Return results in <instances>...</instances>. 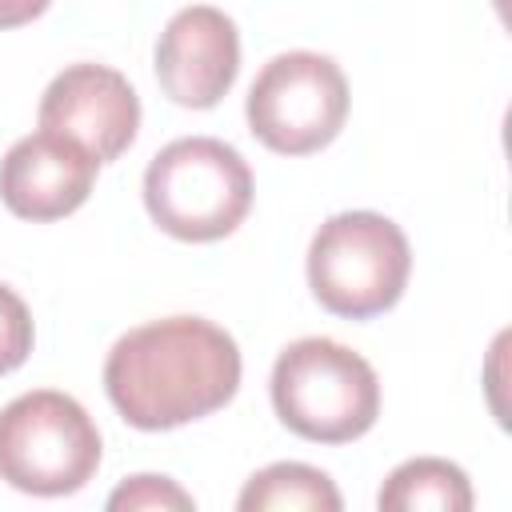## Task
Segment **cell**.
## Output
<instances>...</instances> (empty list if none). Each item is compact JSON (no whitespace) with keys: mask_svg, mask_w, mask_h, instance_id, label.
<instances>
[{"mask_svg":"<svg viewBox=\"0 0 512 512\" xmlns=\"http://www.w3.org/2000/svg\"><path fill=\"white\" fill-rule=\"evenodd\" d=\"M112 408L144 432L212 416L240 388L236 340L200 316H168L124 332L104 360Z\"/></svg>","mask_w":512,"mask_h":512,"instance_id":"6da1fadb","label":"cell"},{"mask_svg":"<svg viewBox=\"0 0 512 512\" xmlns=\"http://www.w3.org/2000/svg\"><path fill=\"white\" fill-rule=\"evenodd\" d=\"M272 408L304 440L348 444L380 416V380L372 364L328 336H304L276 356Z\"/></svg>","mask_w":512,"mask_h":512,"instance_id":"7a4b0ae2","label":"cell"},{"mask_svg":"<svg viewBox=\"0 0 512 512\" xmlns=\"http://www.w3.org/2000/svg\"><path fill=\"white\" fill-rule=\"evenodd\" d=\"M144 208L176 240L208 244L240 228L252 208V172L244 156L212 136L164 144L144 172Z\"/></svg>","mask_w":512,"mask_h":512,"instance_id":"3957f363","label":"cell"},{"mask_svg":"<svg viewBox=\"0 0 512 512\" xmlns=\"http://www.w3.org/2000/svg\"><path fill=\"white\" fill-rule=\"evenodd\" d=\"M408 272V236L380 212H340L320 224L308 248V284L316 300L348 320L388 312L404 296Z\"/></svg>","mask_w":512,"mask_h":512,"instance_id":"277c9868","label":"cell"},{"mask_svg":"<svg viewBox=\"0 0 512 512\" xmlns=\"http://www.w3.org/2000/svg\"><path fill=\"white\" fill-rule=\"evenodd\" d=\"M100 468L92 416L56 388H36L0 408V480L32 496H72Z\"/></svg>","mask_w":512,"mask_h":512,"instance_id":"5b68a950","label":"cell"},{"mask_svg":"<svg viewBox=\"0 0 512 512\" xmlns=\"http://www.w3.org/2000/svg\"><path fill=\"white\" fill-rule=\"evenodd\" d=\"M248 128L280 156H308L332 144L348 120V80L332 56H272L248 88Z\"/></svg>","mask_w":512,"mask_h":512,"instance_id":"8992f818","label":"cell"},{"mask_svg":"<svg viewBox=\"0 0 512 512\" xmlns=\"http://www.w3.org/2000/svg\"><path fill=\"white\" fill-rule=\"evenodd\" d=\"M40 128L76 140L96 164L116 160L140 128L132 84L108 64H72L40 96Z\"/></svg>","mask_w":512,"mask_h":512,"instance_id":"52a82bcc","label":"cell"},{"mask_svg":"<svg viewBox=\"0 0 512 512\" xmlns=\"http://www.w3.org/2000/svg\"><path fill=\"white\" fill-rule=\"evenodd\" d=\"M240 72V36L232 16L212 4L180 8L156 44V80L184 108H212Z\"/></svg>","mask_w":512,"mask_h":512,"instance_id":"ba28073f","label":"cell"},{"mask_svg":"<svg viewBox=\"0 0 512 512\" xmlns=\"http://www.w3.org/2000/svg\"><path fill=\"white\" fill-rule=\"evenodd\" d=\"M96 168L88 148L40 128L0 160V200L20 220H60L88 200Z\"/></svg>","mask_w":512,"mask_h":512,"instance_id":"9c48e42d","label":"cell"},{"mask_svg":"<svg viewBox=\"0 0 512 512\" xmlns=\"http://www.w3.org/2000/svg\"><path fill=\"white\" fill-rule=\"evenodd\" d=\"M376 504L384 512H468L472 508V484L464 468L436 460V456H416L404 460L400 468L388 472Z\"/></svg>","mask_w":512,"mask_h":512,"instance_id":"30bf717a","label":"cell"},{"mask_svg":"<svg viewBox=\"0 0 512 512\" xmlns=\"http://www.w3.org/2000/svg\"><path fill=\"white\" fill-rule=\"evenodd\" d=\"M340 504L336 484L320 468L296 460L260 468L236 500L240 512H340Z\"/></svg>","mask_w":512,"mask_h":512,"instance_id":"8fae6325","label":"cell"},{"mask_svg":"<svg viewBox=\"0 0 512 512\" xmlns=\"http://www.w3.org/2000/svg\"><path fill=\"white\" fill-rule=\"evenodd\" d=\"M112 512H136V508H192V496L168 480V476H128L112 496H108Z\"/></svg>","mask_w":512,"mask_h":512,"instance_id":"7c38bea8","label":"cell"},{"mask_svg":"<svg viewBox=\"0 0 512 512\" xmlns=\"http://www.w3.org/2000/svg\"><path fill=\"white\" fill-rule=\"evenodd\" d=\"M32 352V316H28V304L8 288L0 284V376L20 368Z\"/></svg>","mask_w":512,"mask_h":512,"instance_id":"4fadbf2b","label":"cell"},{"mask_svg":"<svg viewBox=\"0 0 512 512\" xmlns=\"http://www.w3.org/2000/svg\"><path fill=\"white\" fill-rule=\"evenodd\" d=\"M52 0H0V28H20L36 20Z\"/></svg>","mask_w":512,"mask_h":512,"instance_id":"5bb4252c","label":"cell"}]
</instances>
